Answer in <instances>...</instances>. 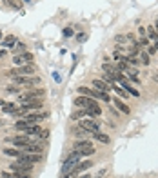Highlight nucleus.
<instances>
[{"label": "nucleus", "instance_id": "f257e3e1", "mask_svg": "<svg viewBox=\"0 0 158 178\" xmlns=\"http://www.w3.org/2000/svg\"><path fill=\"white\" fill-rule=\"evenodd\" d=\"M80 158H82V153H80V151H74V149H73V153H71L69 156L64 160V164H62V175L69 173V171H73V169L76 167V164L80 162Z\"/></svg>", "mask_w": 158, "mask_h": 178}, {"label": "nucleus", "instance_id": "f03ea898", "mask_svg": "<svg viewBox=\"0 0 158 178\" xmlns=\"http://www.w3.org/2000/svg\"><path fill=\"white\" fill-rule=\"evenodd\" d=\"M13 82L17 85H26V87H33V85H40V78L38 76H13Z\"/></svg>", "mask_w": 158, "mask_h": 178}, {"label": "nucleus", "instance_id": "7ed1b4c3", "mask_svg": "<svg viewBox=\"0 0 158 178\" xmlns=\"http://www.w3.org/2000/svg\"><path fill=\"white\" fill-rule=\"evenodd\" d=\"M74 105L78 107V109H91V107H95V105H98V102H96L95 98H91V96H76L74 98Z\"/></svg>", "mask_w": 158, "mask_h": 178}, {"label": "nucleus", "instance_id": "20e7f679", "mask_svg": "<svg viewBox=\"0 0 158 178\" xmlns=\"http://www.w3.org/2000/svg\"><path fill=\"white\" fill-rule=\"evenodd\" d=\"M17 160L20 164H38L42 162V153H22Z\"/></svg>", "mask_w": 158, "mask_h": 178}, {"label": "nucleus", "instance_id": "39448f33", "mask_svg": "<svg viewBox=\"0 0 158 178\" xmlns=\"http://www.w3.org/2000/svg\"><path fill=\"white\" fill-rule=\"evenodd\" d=\"M44 94H45V91L44 89H29L27 93H24L18 96V102H29V100H35V98H42Z\"/></svg>", "mask_w": 158, "mask_h": 178}, {"label": "nucleus", "instance_id": "423d86ee", "mask_svg": "<svg viewBox=\"0 0 158 178\" xmlns=\"http://www.w3.org/2000/svg\"><path fill=\"white\" fill-rule=\"evenodd\" d=\"M78 127H82V129H85V131H89L91 135L100 131V124H98L96 120H93V118H85V120H80Z\"/></svg>", "mask_w": 158, "mask_h": 178}, {"label": "nucleus", "instance_id": "0eeeda50", "mask_svg": "<svg viewBox=\"0 0 158 178\" xmlns=\"http://www.w3.org/2000/svg\"><path fill=\"white\" fill-rule=\"evenodd\" d=\"M42 104H44L42 98H35V100H29V102L20 104V111L22 113H27V111H33V109H40Z\"/></svg>", "mask_w": 158, "mask_h": 178}, {"label": "nucleus", "instance_id": "6e6552de", "mask_svg": "<svg viewBox=\"0 0 158 178\" xmlns=\"http://www.w3.org/2000/svg\"><path fill=\"white\" fill-rule=\"evenodd\" d=\"M13 64L15 65H26V64H33V55L31 53H22V55H15L13 56Z\"/></svg>", "mask_w": 158, "mask_h": 178}, {"label": "nucleus", "instance_id": "1a4fd4ad", "mask_svg": "<svg viewBox=\"0 0 158 178\" xmlns=\"http://www.w3.org/2000/svg\"><path fill=\"white\" fill-rule=\"evenodd\" d=\"M7 142H9V144H13V146H18V147H24V146H29V144H33V140L27 135L11 136V138H7Z\"/></svg>", "mask_w": 158, "mask_h": 178}, {"label": "nucleus", "instance_id": "9d476101", "mask_svg": "<svg viewBox=\"0 0 158 178\" xmlns=\"http://www.w3.org/2000/svg\"><path fill=\"white\" fill-rule=\"evenodd\" d=\"M9 169L13 173H31L33 164H20V162H13L9 166Z\"/></svg>", "mask_w": 158, "mask_h": 178}, {"label": "nucleus", "instance_id": "9b49d317", "mask_svg": "<svg viewBox=\"0 0 158 178\" xmlns=\"http://www.w3.org/2000/svg\"><path fill=\"white\" fill-rule=\"evenodd\" d=\"M44 118H45V113H29V115L22 116V120L27 122L29 126H31V124H38L40 120H44Z\"/></svg>", "mask_w": 158, "mask_h": 178}, {"label": "nucleus", "instance_id": "f8f14e48", "mask_svg": "<svg viewBox=\"0 0 158 178\" xmlns=\"http://www.w3.org/2000/svg\"><path fill=\"white\" fill-rule=\"evenodd\" d=\"M102 71H104V73H107V75H111L113 78H115L116 75L120 73V71L116 69V64L113 65V64H109V62H104V64H102ZM115 82H116V80H115Z\"/></svg>", "mask_w": 158, "mask_h": 178}, {"label": "nucleus", "instance_id": "ddd939ff", "mask_svg": "<svg viewBox=\"0 0 158 178\" xmlns=\"http://www.w3.org/2000/svg\"><path fill=\"white\" fill-rule=\"evenodd\" d=\"M78 93L82 94V96H91V98H98V91H96V89H87V87H84V85H82V87H78Z\"/></svg>", "mask_w": 158, "mask_h": 178}, {"label": "nucleus", "instance_id": "4468645a", "mask_svg": "<svg viewBox=\"0 0 158 178\" xmlns=\"http://www.w3.org/2000/svg\"><path fill=\"white\" fill-rule=\"evenodd\" d=\"M93 85H95L96 91H104V93H107L111 87L107 85V82H104V80H100V78H96V80H93Z\"/></svg>", "mask_w": 158, "mask_h": 178}, {"label": "nucleus", "instance_id": "2eb2a0df", "mask_svg": "<svg viewBox=\"0 0 158 178\" xmlns=\"http://www.w3.org/2000/svg\"><path fill=\"white\" fill-rule=\"evenodd\" d=\"M89 167H93V162H89V160H87V162H78V164H76V167H74L73 171L76 173V175H80L82 171H87Z\"/></svg>", "mask_w": 158, "mask_h": 178}, {"label": "nucleus", "instance_id": "dca6fc26", "mask_svg": "<svg viewBox=\"0 0 158 178\" xmlns=\"http://www.w3.org/2000/svg\"><path fill=\"white\" fill-rule=\"evenodd\" d=\"M17 42H18V40H17V36H15V35H7L6 38H2V46H4L6 49L13 47V46H15Z\"/></svg>", "mask_w": 158, "mask_h": 178}, {"label": "nucleus", "instance_id": "f3484780", "mask_svg": "<svg viewBox=\"0 0 158 178\" xmlns=\"http://www.w3.org/2000/svg\"><path fill=\"white\" fill-rule=\"evenodd\" d=\"M113 104H115V105H116V109H120L122 113H126V115H129V113H131L129 105H126L124 102H122V100H120V98H113Z\"/></svg>", "mask_w": 158, "mask_h": 178}, {"label": "nucleus", "instance_id": "a211bd4d", "mask_svg": "<svg viewBox=\"0 0 158 178\" xmlns=\"http://www.w3.org/2000/svg\"><path fill=\"white\" fill-rule=\"evenodd\" d=\"M73 135L76 136L78 140H87V136L91 135V133H89V131H85V129H82V127H76V129H74V133H73Z\"/></svg>", "mask_w": 158, "mask_h": 178}, {"label": "nucleus", "instance_id": "6ab92c4d", "mask_svg": "<svg viewBox=\"0 0 158 178\" xmlns=\"http://www.w3.org/2000/svg\"><path fill=\"white\" fill-rule=\"evenodd\" d=\"M40 131H42V129L36 126V124H31V126H27V129H26L24 133L27 136H31V135H40Z\"/></svg>", "mask_w": 158, "mask_h": 178}, {"label": "nucleus", "instance_id": "aec40b11", "mask_svg": "<svg viewBox=\"0 0 158 178\" xmlns=\"http://www.w3.org/2000/svg\"><path fill=\"white\" fill-rule=\"evenodd\" d=\"M17 109H18V105L15 104V102H7V104L2 105V111H4V113H15Z\"/></svg>", "mask_w": 158, "mask_h": 178}, {"label": "nucleus", "instance_id": "412c9836", "mask_svg": "<svg viewBox=\"0 0 158 178\" xmlns=\"http://www.w3.org/2000/svg\"><path fill=\"white\" fill-rule=\"evenodd\" d=\"M22 53H26V44L17 42V46H13V56L15 55H22Z\"/></svg>", "mask_w": 158, "mask_h": 178}, {"label": "nucleus", "instance_id": "4be33fe9", "mask_svg": "<svg viewBox=\"0 0 158 178\" xmlns=\"http://www.w3.org/2000/svg\"><path fill=\"white\" fill-rule=\"evenodd\" d=\"M4 155H7V156H15V158H18L22 155V151H18V149H11V147H6L4 149Z\"/></svg>", "mask_w": 158, "mask_h": 178}, {"label": "nucleus", "instance_id": "5701e85b", "mask_svg": "<svg viewBox=\"0 0 158 178\" xmlns=\"http://www.w3.org/2000/svg\"><path fill=\"white\" fill-rule=\"evenodd\" d=\"M93 136H95L98 142H102V144H109V136L104 135V133H100V131H98V133H93Z\"/></svg>", "mask_w": 158, "mask_h": 178}, {"label": "nucleus", "instance_id": "b1692460", "mask_svg": "<svg viewBox=\"0 0 158 178\" xmlns=\"http://www.w3.org/2000/svg\"><path fill=\"white\" fill-rule=\"evenodd\" d=\"M84 116H87V111H85V109H78V111H74L73 115H71V118H73V120H80V118H84Z\"/></svg>", "mask_w": 158, "mask_h": 178}, {"label": "nucleus", "instance_id": "393cba45", "mask_svg": "<svg viewBox=\"0 0 158 178\" xmlns=\"http://www.w3.org/2000/svg\"><path fill=\"white\" fill-rule=\"evenodd\" d=\"M95 151H96V149L93 146H87V147H84L80 153H82V156H91V155H95Z\"/></svg>", "mask_w": 158, "mask_h": 178}, {"label": "nucleus", "instance_id": "a878e982", "mask_svg": "<svg viewBox=\"0 0 158 178\" xmlns=\"http://www.w3.org/2000/svg\"><path fill=\"white\" fill-rule=\"evenodd\" d=\"M140 62L144 64V65H149V62H151V58H149V53H146V51L140 53Z\"/></svg>", "mask_w": 158, "mask_h": 178}, {"label": "nucleus", "instance_id": "bb28decb", "mask_svg": "<svg viewBox=\"0 0 158 178\" xmlns=\"http://www.w3.org/2000/svg\"><path fill=\"white\" fill-rule=\"evenodd\" d=\"M138 51H140V46H138V42H135L131 47H129V56H136Z\"/></svg>", "mask_w": 158, "mask_h": 178}, {"label": "nucleus", "instance_id": "cd10ccee", "mask_svg": "<svg viewBox=\"0 0 158 178\" xmlns=\"http://www.w3.org/2000/svg\"><path fill=\"white\" fill-rule=\"evenodd\" d=\"M138 42V46H140V47H147L149 46V38L147 36H142V38H140V40H136Z\"/></svg>", "mask_w": 158, "mask_h": 178}, {"label": "nucleus", "instance_id": "c85d7f7f", "mask_svg": "<svg viewBox=\"0 0 158 178\" xmlns=\"http://www.w3.org/2000/svg\"><path fill=\"white\" fill-rule=\"evenodd\" d=\"M127 40H129V36H127V35H118V36H115V42H118V44L127 42Z\"/></svg>", "mask_w": 158, "mask_h": 178}, {"label": "nucleus", "instance_id": "c756f323", "mask_svg": "<svg viewBox=\"0 0 158 178\" xmlns=\"http://www.w3.org/2000/svg\"><path fill=\"white\" fill-rule=\"evenodd\" d=\"M6 91H7V93H9V94H17V93H18V91H20V89H18L17 85H9V87H7Z\"/></svg>", "mask_w": 158, "mask_h": 178}, {"label": "nucleus", "instance_id": "7c9ffc66", "mask_svg": "<svg viewBox=\"0 0 158 178\" xmlns=\"http://www.w3.org/2000/svg\"><path fill=\"white\" fill-rule=\"evenodd\" d=\"M73 35H74V31L71 27H65V29H64V36H73Z\"/></svg>", "mask_w": 158, "mask_h": 178}, {"label": "nucleus", "instance_id": "2f4dec72", "mask_svg": "<svg viewBox=\"0 0 158 178\" xmlns=\"http://www.w3.org/2000/svg\"><path fill=\"white\" fill-rule=\"evenodd\" d=\"M85 36H87L85 33H78V35H76V40H78V42H84V40H85Z\"/></svg>", "mask_w": 158, "mask_h": 178}, {"label": "nucleus", "instance_id": "473e14b6", "mask_svg": "<svg viewBox=\"0 0 158 178\" xmlns=\"http://www.w3.org/2000/svg\"><path fill=\"white\" fill-rule=\"evenodd\" d=\"M40 138H47V136H49V131H47V129H45V131H40Z\"/></svg>", "mask_w": 158, "mask_h": 178}, {"label": "nucleus", "instance_id": "72a5a7b5", "mask_svg": "<svg viewBox=\"0 0 158 178\" xmlns=\"http://www.w3.org/2000/svg\"><path fill=\"white\" fill-rule=\"evenodd\" d=\"M104 175H105V169H102V171H98V175H96L95 178H102Z\"/></svg>", "mask_w": 158, "mask_h": 178}, {"label": "nucleus", "instance_id": "f704fd0d", "mask_svg": "<svg viewBox=\"0 0 158 178\" xmlns=\"http://www.w3.org/2000/svg\"><path fill=\"white\" fill-rule=\"evenodd\" d=\"M155 51H156V49H155L153 46H149V47H147V53H149V55H153V53H155Z\"/></svg>", "mask_w": 158, "mask_h": 178}, {"label": "nucleus", "instance_id": "c9c22d12", "mask_svg": "<svg viewBox=\"0 0 158 178\" xmlns=\"http://www.w3.org/2000/svg\"><path fill=\"white\" fill-rule=\"evenodd\" d=\"M138 33H140L142 36H146V27H140V29H138Z\"/></svg>", "mask_w": 158, "mask_h": 178}, {"label": "nucleus", "instance_id": "e433bc0d", "mask_svg": "<svg viewBox=\"0 0 158 178\" xmlns=\"http://www.w3.org/2000/svg\"><path fill=\"white\" fill-rule=\"evenodd\" d=\"M6 56V49H0V58H4Z\"/></svg>", "mask_w": 158, "mask_h": 178}, {"label": "nucleus", "instance_id": "4c0bfd02", "mask_svg": "<svg viewBox=\"0 0 158 178\" xmlns=\"http://www.w3.org/2000/svg\"><path fill=\"white\" fill-rule=\"evenodd\" d=\"M153 47H155V49H156V51H158V40H156V42H155V46H153Z\"/></svg>", "mask_w": 158, "mask_h": 178}, {"label": "nucleus", "instance_id": "58836bf2", "mask_svg": "<svg viewBox=\"0 0 158 178\" xmlns=\"http://www.w3.org/2000/svg\"><path fill=\"white\" fill-rule=\"evenodd\" d=\"M76 178H91L89 175H84V176H76Z\"/></svg>", "mask_w": 158, "mask_h": 178}, {"label": "nucleus", "instance_id": "ea45409f", "mask_svg": "<svg viewBox=\"0 0 158 178\" xmlns=\"http://www.w3.org/2000/svg\"><path fill=\"white\" fill-rule=\"evenodd\" d=\"M155 29H156V31H158V20L155 22Z\"/></svg>", "mask_w": 158, "mask_h": 178}, {"label": "nucleus", "instance_id": "a19ab883", "mask_svg": "<svg viewBox=\"0 0 158 178\" xmlns=\"http://www.w3.org/2000/svg\"><path fill=\"white\" fill-rule=\"evenodd\" d=\"M6 104V102H4V100H2V98H0V107H2V105Z\"/></svg>", "mask_w": 158, "mask_h": 178}, {"label": "nucleus", "instance_id": "79ce46f5", "mask_svg": "<svg viewBox=\"0 0 158 178\" xmlns=\"http://www.w3.org/2000/svg\"><path fill=\"white\" fill-rule=\"evenodd\" d=\"M2 38H4V35H2V31H0V40H2Z\"/></svg>", "mask_w": 158, "mask_h": 178}, {"label": "nucleus", "instance_id": "37998d69", "mask_svg": "<svg viewBox=\"0 0 158 178\" xmlns=\"http://www.w3.org/2000/svg\"><path fill=\"white\" fill-rule=\"evenodd\" d=\"M2 124H4V120H0V126H2Z\"/></svg>", "mask_w": 158, "mask_h": 178}, {"label": "nucleus", "instance_id": "c03bdc74", "mask_svg": "<svg viewBox=\"0 0 158 178\" xmlns=\"http://www.w3.org/2000/svg\"><path fill=\"white\" fill-rule=\"evenodd\" d=\"M24 2H31V0H24Z\"/></svg>", "mask_w": 158, "mask_h": 178}, {"label": "nucleus", "instance_id": "a18cd8bd", "mask_svg": "<svg viewBox=\"0 0 158 178\" xmlns=\"http://www.w3.org/2000/svg\"><path fill=\"white\" fill-rule=\"evenodd\" d=\"M0 178H4V176H2V175H0Z\"/></svg>", "mask_w": 158, "mask_h": 178}]
</instances>
